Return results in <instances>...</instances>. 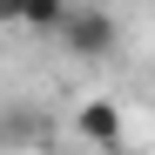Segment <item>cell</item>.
Wrapping results in <instances>:
<instances>
[{
	"label": "cell",
	"mask_w": 155,
	"mask_h": 155,
	"mask_svg": "<svg viewBox=\"0 0 155 155\" xmlns=\"http://www.w3.org/2000/svg\"><path fill=\"white\" fill-rule=\"evenodd\" d=\"M61 47H68L74 61H108L115 47H121V27H115L108 7H81V0H74L68 20H61Z\"/></svg>",
	"instance_id": "1"
},
{
	"label": "cell",
	"mask_w": 155,
	"mask_h": 155,
	"mask_svg": "<svg viewBox=\"0 0 155 155\" xmlns=\"http://www.w3.org/2000/svg\"><path fill=\"white\" fill-rule=\"evenodd\" d=\"M74 128L94 142V148H108V155H121L128 148V121H121V101H108V94H94V101H81L74 108Z\"/></svg>",
	"instance_id": "2"
},
{
	"label": "cell",
	"mask_w": 155,
	"mask_h": 155,
	"mask_svg": "<svg viewBox=\"0 0 155 155\" xmlns=\"http://www.w3.org/2000/svg\"><path fill=\"white\" fill-rule=\"evenodd\" d=\"M41 142V115L34 108H0V148H27Z\"/></svg>",
	"instance_id": "3"
},
{
	"label": "cell",
	"mask_w": 155,
	"mask_h": 155,
	"mask_svg": "<svg viewBox=\"0 0 155 155\" xmlns=\"http://www.w3.org/2000/svg\"><path fill=\"white\" fill-rule=\"evenodd\" d=\"M74 0H27V20L20 27H41V34H61V20H68Z\"/></svg>",
	"instance_id": "4"
},
{
	"label": "cell",
	"mask_w": 155,
	"mask_h": 155,
	"mask_svg": "<svg viewBox=\"0 0 155 155\" xmlns=\"http://www.w3.org/2000/svg\"><path fill=\"white\" fill-rule=\"evenodd\" d=\"M0 20H27V0H0Z\"/></svg>",
	"instance_id": "5"
}]
</instances>
